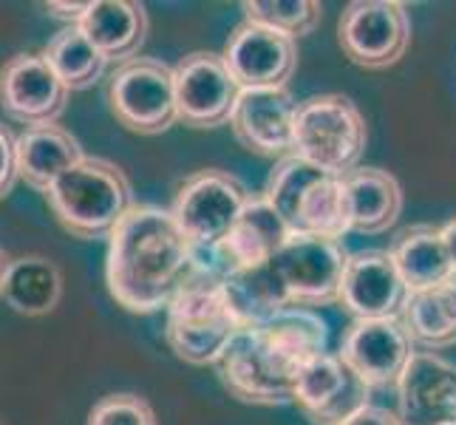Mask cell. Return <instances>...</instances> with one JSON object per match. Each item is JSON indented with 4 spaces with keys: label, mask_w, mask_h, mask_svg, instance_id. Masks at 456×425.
Here are the masks:
<instances>
[{
    "label": "cell",
    "mask_w": 456,
    "mask_h": 425,
    "mask_svg": "<svg viewBox=\"0 0 456 425\" xmlns=\"http://www.w3.org/2000/svg\"><path fill=\"white\" fill-rule=\"evenodd\" d=\"M193 270V244L159 204H134L108 235L105 283L114 301L134 315L170 306Z\"/></svg>",
    "instance_id": "1"
},
{
    "label": "cell",
    "mask_w": 456,
    "mask_h": 425,
    "mask_svg": "<svg viewBox=\"0 0 456 425\" xmlns=\"http://www.w3.org/2000/svg\"><path fill=\"white\" fill-rule=\"evenodd\" d=\"M323 352H329V323L314 309L289 306L270 323L241 329L216 369L230 397L287 405L295 400L301 369Z\"/></svg>",
    "instance_id": "2"
},
{
    "label": "cell",
    "mask_w": 456,
    "mask_h": 425,
    "mask_svg": "<svg viewBox=\"0 0 456 425\" xmlns=\"http://www.w3.org/2000/svg\"><path fill=\"white\" fill-rule=\"evenodd\" d=\"M60 227L74 239H108L134 208V187L125 170L102 156H86L43 193Z\"/></svg>",
    "instance_id": "3"
},
{
    "label": "cell",
    "mask_w": 456,
    "mask_h": 425,
    "mask_svg": "<svg viewBox=\"0 0 456 425\" xmlns=\"http://www.w3.org/2000/svg\"><path fill=\"white\" fill-rule=\"evenodd\" d=\"M165 312V340L191 366H218L241 332L224 295V275L201 266H193Z\"/></svg>",
    "instance_id": "4"
},
{
    "label": "cell",
    "mask_w": 456,
    "mask_h": 425,
    "mask_svg": "<svg viewBox=\"0 0 456 425\" xmlns=\"http://www.w3.org/2000/svg\"><path fill=\"white\" fill-rule=\"evenodd\" d=\"M369 145L363 111L343 94H314L297 102L292 153L332 176L360 168Z\"/></svg>",
    "instance_id": "5"
},
{
    "label": "cell",
    "mask_w": 456,
    "mask_h": 425,
    "mask_svg": "<svg viewBox=\"0 0 456 425\" xmlns=\"http://www.w3.org/2000/svg\"><path fill=\"white\" fill-rule=\"evenodd\" d=\"M114 119L134 134L156 136L179 122L173 69L156 57H134L108 77Z\"/></svg>",
    "instance_id": "6"
},
{
    "label": "cell",
    "mask_w": 456,
    "mask_h": 425,
    "mask_svg": "<svg viewBox=\"0 0 456 425\" xmlns=\"http://www.w3.org/2000/svg\"><path fill=\"white\" fill-rule=\"evenodd\" d=\"M249 196L253 193H247L244 182L235 173L204 168L179 184L170 213L187 235V241L199 249H208L227 241Z\"/></svg>",
    "instance_id": "7"
},
{
    "label": "cell",
    "mask_w": 456,
    "mask_h": 425,
    "mask_svg": "<svg viewBox=\"0 0 456 425\" xmlns=\"http://www.w3.org/2000/svg\"><path fill=\"white\" fill-rule=\"evenodd\" d=\"M270 264L292 306L314 309L340 304V287L349 264L343 241L312 233H292Z\"/></svg>",
    "instance_id": "8"
},
{
    "label": "cell",
    "mask_w": 456,
    "mask_h": 425,
    "mask_svg": "<svg viewBox=\"0 0 456 425\" xmlns=\"http://www.w3.org/2000/svg\"><path fill=\"white\" fill-rule=\"evenodd\" d=\"M338 43L360 69H391L411 43V14L397 0H352L338 20Z\"/></svg>",
    "instance_id": "9"
},
{
    "label": "cell",
    "mask_w": 456,
    "mask_h": 425,
    "mask_svg": "<svg viewBox=\"0 0 456 425\" xmlns=\"http://www.w3.org/2000/svg\"><path fill=\"white\" fill-rule=\"evenodd\" d=\"M179 122L187 128L208 131L227 125L239 100V83L232 80L227 62L216 52H191L173 66Z\"/></svg>",
    "instance_id": "10"
},
{
    "label": "cell",
    "mask_w": 456,
    "mask_h": 425,
    "mask_svg": "<svg viewBox=\"0 0 456 425\" xmlns=\"http://www.w3.org/2000/svg\"><path fill=\"white\" fill-rule=\"evenodd\" d=\"M338 355L369 388H386L397 386L417 352L400 318H374L346 329Z\"/></svg>",
    "instance_id": "11"
},
{
    "label": "cell",
    "mask_w": 456,
    "mask_h": 425,
    "mask_svg": "<svg viewBox=\"0 0 456 425\" xmlns=\"http://www.w3.org/2000/svg\"><path fill=\"white\" fill-rule=\"evenodd\" d=\"M292 403L312 425H343L371 405V388L343 364L338 352H323L301 369Z\"/></svg>",
    "instance_id": "12"
},
{
    "label": "cell",
    "mask_w": 456,
    "mask_h": 425,
    "mask_svg": "<svg viewBox=\"0 0 456 425\" xmlns=\"http://www.w3.org/2000/svg\"><path fill=\"white\" fill-rule=\"evenodd\" d=\"M69 94L43 54H14L0 69V108L26 128L54 125L66 111Z\"/></svg>",
    "instance_id": "13"
},
{
    "label": "cell",
    "mask_w": 456,
    "mask_h": 425,
    "mask_svg": "<svg viewBox=\"0 0 456 425\" xmlns=\"http://www.w3.org/2000/svg\"><path fill=\"white\" fill-rule=\"evenodd\" d=\"M239 88H287L297 69V40L258 23H239L222 52Z\"/></svg>",
    "instance_id": "14"
},
{
    "label": "cell",
    "mask_w": 456,
    "mask_h": 425,
    "mask_svg": "<svg viewBox=\"0 0 456 425\" xmlns=\"http://www.w3.org/2000/svg\"><path fill=\"white\" fill-rule=\"evenodd\" d=\"M295 111L289 88H244L230 117L235 139L249 153L284 159L295 148Z\"/></svg>",
    "instance_id": "15"
},
{
    "label": "cell",
    "mask_w": 456,
    "mask_h": 425,
    "mask_svg": "<svg viewBox=\"0 0 456 425\" xmlns=\"http://www.w3.org/2000/svg\"><path fill=\"white\" fill-rule=\"evenodd\" d=\"M408 287L388 249H360L349 256L340 287V304L357 321L400 318Z\"/></svg>",
    "instance_id": "16"
},
{
    "label": "cell",
    "mask_w": 456,
    "mask_h": 425,
    "mask_svg": "<svg viewBox=\"0 0 456 425\" xmlns=\"http://www.w3.org/2000/svg\"><path fill=\"white\" fill-rule=\"evenodd\" d=\"M403 425L456 422V366L436 352H417L397 380Z\"/></svg>",
    "instance_id": "17"
},
{
    "label": "cell",
    "mask_w": 456,
    "mask_h": 425,
    "mask_svg": "<svg viewBox=\"0 0 456 425\" xmlns=\"http://www.w3.org/2000/svg\"><path fill=\"white\" fill-rule=\"evenodd\" d=\"M86 159L83 145L62 125H40L18 134V176L35 191L49 187L74 165Z\"/></svg>",
    "instance_id": "18"
},
{
    "label": "cell",
    "mask_w": 456,
    "mask_h": 425,
    "mask_svg": "<svg viewBox=\"0 0 456 425\" xmlns=\"http://www.w3.org/2000/svg\"><path fill=\"white\" fill-rule=\"evenodd\" d=\"M80 29L108 57V62L122 66L142 49L148 37V12L134 0H91V9Z\"/></svg>",
    "instance_id": "19"
},
{
    "label": "cell",
    "mask_w": 456,
    "mask_h": 425,
    "mask_svg": "<svg viewBox=\"0 0 456 425\" xmlns=\"http://www.w3.org/2000/svg\"><path fill=\"white\" fill-rule=\"evenodd\" d=\"M292 235L289 225L281 218V213L266 201L264 193L249 196L241 218L235 222L227 241L222 244V253L227 256L232 270L244 266H261L270 264L275 253L287 244Z\"/></svg>",
    "instance_id": "20"
},
{
    "label": "cell",
    "mask_w": 456,
    "mask_h": 425,
    "mask_svg": "<svg viewBox=\"0 0 456 425\" xmlns=\"http://www.w3.org/2000/svg\"><path fill=\"white\" fill-rule=\"evenodd\" d=\"M346 196H349L352 230L377 235L395 227L403 213V187L380 168H357L343 176Z\"/></svg>",
    "instance_id": "21"
},
{
    "label": "cell",
    "mask_w": 456,
    "mask_h": 425,
    "mask_svg": "<svg viewBox=\"0 0 456 425\" xmlns=\"http://www.w3.org/2000/svg\"><path fill=\"white\" fill-rule=\"evenodd\" d=\"M388 253L395 258L408 292L434 290L453 275V266H451L439 227H431V225L405 227L395 239V244H391Z\"/></svg>",
    "instance_id": "22"
},
{
    "label": "cell",
    "mask_w": 456,
    "mask_h": 425,
    "mask_svg": "<svg viewBox=\"0 0 456 425\" xmlns=\"http://www.w3.org/2000/svg\"><path fill=\"white\" fill-rule=\"evenodd\" d=\"M62 273L45 256H20L9 261L0 298L6 306L26 318H40L57 309L62 301Z\"/></svg>",
    "instance_id": "23"
},
{
    "label": "cell",
    "mask_w": 456,
    "mask_h": 425,
    "mask_svg": "<svg viewBox=\"0 0 456 425\" xmlns=\"http://www.w3.org/2000/svg\"><path fill=\"white\" fill-rule=\"evenodd\" d=\"M224 295H227V304L235 315V321H239V329L264 326L292 306L273 270V264L232 270L224 278Z\"/></svg>",
    "instance_id": "24"
},
{
    "label": "cell",
    "mask_w": 456,
    "mask_h": 425,
    "mask_svg": "<svg viewBox=\"0 0 456 425\" xmlns=\"http://www.w3.org/2000/svg\"><path fill=\"white\" fill-rule=\"evenodd\" d=\"M400 321L414 343L426 352L448 349L456 343V275L426 292H411Z\"/></svg>",
    "instance_id": "25"
},
{
    "label": "cell",
    "mask_w": 456,
    "mask_h": 425,
    "mask_svg": "<svg viewBox=\"0 0 456 425\" xmlns=\"http://www.w3.org/2000/svg\"><path fill=\"white\" fill-rule=\"evenodd\" d=\"M40 54L69 91L94 88L108 69V57L83 35L80 26L60 29Z\"/></svg>",
    "instance_id": "26"
},
{
    "label": "cell",
    "mask_w": 456,
    "mask_h": 425,
    "mask_svg": "<svg viewBox=\"0 0 456 425\" xmlns=\"http://www.w3.org/2000/svg\"><path fill=\"white\" fill-rule=\"evenodd\" d=\"M295 233L323 235L332 241H340L346 233H352L349 196H346L343 176L326 173L309 187L301 199V208H297Z\"/></svg>",
    "instance_id": "27"
},
{
    "label": "cell",
    "mask_w": 456,
    "mask_h": 425,
    "mask_svg": "<svg viewBox=\"0 0 456 425\" xmlns=\"http://www.w3.org/2000/svg\"><path fill=\"white\" fill-rule=\"evenodd\" d=\"M321 176H326L321 168H314L306 159H301V156L289 153V156H284V159L275 162L270 179H266L264 196L281 213V218L289 225L292 233H295V218H297V208H301L304 193Z\"/></svg>",
    "instance_id": "28"
},
{
    "label": "cell",
    "mask_w": 456,
    "mask_h": 425,
    "mask_svg": "<svg viewBox=\"0 0 456 425\" xmlns=\"http://www.w3.org/2000/svg\"><path fill=\"white\" fill-rule=\"evenodd\" d=\"M244 20L275 29L292 40L306 37L318 29L323 6L318 0H244Z\"/></svg>",
    "instance_id": "29"
},
{
    "label": "cell",
    "mask_w": 456,
    "mask_h": 425,
    "mask_svg": "<svg viewBox=\"0 0 456 425\" xmlns=\"http://www.w3.org/2000/svg\"><path fill=\"white\" fill-rule=\"evenodd\" d=\"M88 425H159L153 405L139 395H108L94 403Z\"/></svg>",
    "instance_id": "30"
},
{
    "label": "cell",
    "mask_w": 456,
    "mask_h": 425,
    "mask_svg": "<svg viewBox=\"0 0 456 425\" xmlns=\"http://www.w3.org/2000/svg\"><path fill=\"white\" fill-rule=\"evenodd\" d=\"M18 179V136L9 131V125L0 122V199L12 193Z\"/></svg>",
    "instance_id": "31"
},
{
    "label": "cell",
    "mask_w": 456,
    "mask_h": 425,
    "mask_svg": "<svg viewBox=\"0 0 456 425\" xmlns=\"http://www.w3.org/2000/svg\"><path fill=\"white\" fill-rule=\"evenodd\" d=\"M343 425H403V420H400V414L388 412V408H383V405H366L363 412H357Z\"/></svg>",
    "instance_id": "32"
},
{
    "label": "cell",
    "mask_w": 456,
    "mask_h": 425,
    "mask_svg": "<svg viewBox=\"0 0 456 425\" xmlns=\"http://www.w3.org/2000/svg\"><path fill=\"white\" fill-rule=\"evenodd\" d=\"M88 9H91V0H88V4H60V0H52V4H45V12H49L52 18L66 20L69 26H80L83 18L88 14Z\"/></svg>",
    "instance_id": "33"
},
{
    "label": "cell",
    "mask_w": 456,
    "mask_h": 425,
    "mask_svg": "<svg viewBox=\"0 0 456 425\" xmlns=\"http://www.w3.org/2000/svg\"><path fill=\"white\" fill-rule=\"evenodd\" d=\"M443 233V241H445V249H448V258H451V266H453V275H456V218H451L448 225L439 227Z\"/></svg>",
    "instance_id": "34"
},
{
    "label": "cell",
    "mask_w": 456,
    "mask_h": 425,
    "mask_svg": "<svg viewBox=\"0 0 456 425\" xmlns=\"http://www.w3.org/2000/svg\"><path fill=\"white\" fill-rule=\"evenodd\" d=\"M9 256L4 253V247H0V292H4V278H6V270H9Z\"/></svg>",
    "instance_id": "35"
},
{
    "label": "cell",
    "mask_w": 456,
    "mask_h": 425,
    "mask_svg": "<svg viewBox=\"0 0 456 425\" xmlns=\"http://www.w3.org/2000/svg\"><path fill=\"white\" fill-rule=\"evenodd\" d=\"M451 425H456V422H451Z\"/></svg>",
    "instance_id": "36"
}]
</instances>
